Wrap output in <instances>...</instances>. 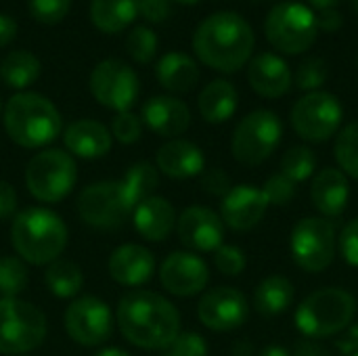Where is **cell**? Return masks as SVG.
<instances>
[{"label":"cell","mask_w":358,"mask_h":356,"mask_svg":"<svg viewBox=\"0 0 358 356\" xmlns=\"http://www.w3.org/2000/svg\"><path fill=\"white\" fill-rule=\"evenodd\" d=\"M117 329L136 348L166 350L180 336V313L168 298L134 290L117 304Z\"/></svg>","instance_id":"cell-1"},{"label":"cell","mask_w":358,"mask_h":356,"mask_svg":"<svg viewBox=\"0 0 358 356\" xmlns=\"http://www.w3.org/2000/svg\"><path fill=\"white\" fill-rule=\"evenodd\" d=\"M256 36L248 19L235 10H220L203 19L193 34L197 59L222 73L239 71L254 52Z\"/></svg>","instance_id":"cell-2"},{"label":"cell","mask_w":358,"mask_h":356,"mask_svg":"<svg viewBox=\"0 0 358 356\" xmlns=\"http://www.w3.org/2000/svg\"><path fill=\"white\" fill-rule=\"evenodd\" d=\"M67 241V225L48 208H25L10 222V245L27 264L48 266L61 258Z\"/></svg>","instance_id":"cell-3"},{"label":"cell","mask_w":358,"mask_h":356,"mask_svg":"<svg viewBox=\"0 0 358 356\" xmlns=\"http://www.w3.org/2000/svg\"><path fill=\"white\" fill-rule=\"evenodd\" d=\"M2 118L8 138L23 149L46 147L63 132L59 109L38 92L23 90L13 94L2 109Z\"/></svg>","instance_id":"cell-4"},{"label":"cell","mask_w":358,"mask_h":356,"mask_svg":"<svg viewBox=\"0 0 358 356\" xmlns=\"http://www.w3.org/2000/svg\"><path fill=\"white\" fill-rule=\"evenodd\" d=\"M357 315V300L350 292L325 287L308 298L296 311V327L306 338H331L350 327Z\"/></svg>","instance_id":"cell-5"},{"label":"cell","mask_w":358,"mask_h":356,"mask_svg":"<svg viewBox=\"0 0 358 356\" xmlns=\"http://www.w3.org/2000/svg\"><path fill=\"white\" fill-rule=\"evenodd\" d=\"M25 187L42 204L63 201L78 183L76 159L61 149H42L25 166Z\"/></svg>","instance_id":"cell-6"},{"label":"cell","mask_w":358,"mask_h":356,"mask_svg":"<svg viewBox=\"0 0 358 356\" xmlns=\"http://www.w3.org/2000/svg\"><path fill=\"white\" fill-rule=\"evenodd\" d=\"M266 40L283 55H302L306 52L317 36V15L302 2L287 0L271 8L264 21Z\"/></svg>","instance_id":"cell-7"},{"label":"cell","mask_w":358,"mask_h":356,"mask_svg":"<svg viewBox=\"0 0 358 356\" xmlns=\"http://www.w3.org/2000/svg\"><path fill=\"white\" fill-rule=\"evenodd\" d=\"M46 338L44 313L19 298H0V355L36 350Z\"/></svg>","instance_id":"cell-8"},{"label":"cell","mask_w":358,"mask_h":356,"mask_svg":"<svg viewBox=\"0 0 358 356\" xmlns=\"http://www.w3.org/2000/svg\"><path fill=\"white\" fill-rule=\"evenodd\" d=\"M283 136L281 118L271 109H256L248 113L235 128L231 151L233 157L243 166H260L264 164L275 149L279 147Z\"/></svg>","instance_id":"cell-9"},{"label":"cell","mask_w":358,"mask_h":356,"mask_svg":"<svg viewBox=\"0 0 358 356\" xmlns=\"http://www.w3.org/2000/svg\"><path fill=\"white\" fill-rule=\"evenodd\" d=\"M338 237L331 220L308 216L292 229L289 252L294 262L306 273H323L336 258Z\"/></svg>","instance_id":"cell-10"},{"label":"cell","mask_w":358,"mask_h":356,"mask_svg":"<svg viewBox=\"0 0 358 356\" xmlns=\"http://www.w3.org/2000/svg\"><path fill=\"white\" fill-rule=\"evenodd\" d=\"M344 107L340 99L325 90H315L296 101L292 109V126L296 134L310 143L329 141L342 126Z\"/></svg>","instance_id":"cell-11"},{"label":"cell","mask_w":358,"mask_h":356,"mask_svg":"<svg viewBox=\"0 0 358 356\" xmlns=\"http://www.w3.org/2000/svg\"><path fill=\"white\" fill-rule=\"evenodd\" d=\"M138 76L124 61L105 59L96 63L90 73V92L94 101L115 113L130 111V107L138 99Z\"/></svg>","instance_id":"cell-12"},{"label":"cell","mask_w":358,"mask_h":356,"mask_svg":"<svg viewBox=\"0 0 358 356\" xmlns=\"http://www.w3.org/2000/svg\"><path fill=\"white\" fill-rule=\"evenodd\" d=\"M63 327L76 344L86 348L101 346L113 334V313L105 300L80 296L65 308Z\"/></svg>","instance_id":"cell-13"},{"label":"cell","mask_w":358,"mask_h":356,"mask_svg":"<svg viewBox=\"0 0 358 356\" xmlns=\"http://www.w3.org/2000/svg\"><path fill=\"white\" fill-rule=\"evenodd\" d=\"M76 208L82 222L103 231H113L124 227V222L132 214L120 195L117 180H99L88 185L78 195Z\"/></svg>","instance_id":"cell-14"},{"label":"cell","mask_w":358,"mask_h":356,"mask_svg":"<svg viewBox=\"0 0 358 356\" xmlns=\"http://www.w3.org/2000/svg\"><path fill=\"white\" fill-rule=\"evenodd\" d=\"M197 317L212 332H233L250 317L248 298L235 287H214L201 296Z\"/></svg>","instance_id":"cell-15"},{"label":"cell","mask_w":358,"mask_h":356,"mask_svg":"<svg viewBox=\"0 0 358 356\" xmlns=\"http://www.w3.org/2000/svg\"><path fill=\"white\" fill-rule=\"evenodd\" d=\"M210 281L208 264L193 252H172L159 266L162 287L178 298H191L206 290Z\"/></svg>","instance_id":"cell-16"},{"label":"cell","mask_w":358,"mask_h":356,"mask_svg":"<svg viewBox=\"0 0 358 356\" xmlns=\"http://www.w3.org/2000/svg\"><path fill=\"white\" fill-rule=\"evenodd\" d=\"M176 233L191 252H216L224 239V222L214 210L191 206L176 218Z\"/></svg>","instance_id":"cell-17"},{"label":"cell","mask_w":358,"mask_h":356,"mask_svg":"<svg viewBox=\"0 0 358 356\" xmlns=\"http://www.w3.org/2000/svg\"><path fill=\"white\" fill-rule=\"evenodd\" d=\"M266 210H268V201L262 189L254 185H237L231 187V191L222 197L220 218L224 227L237 233H245L260 225Z\"/></svg>","instance_id":"cell-18"},{"label":"cell","mask_w":358,"mask_h":356,"mask_svg":"<svg viewBox=\"0 0 358 356\" xmlns=\"http://www.w3.org/2000/svg\"><path fill=\"white\" fill-rule=\"evenodd\" d=\"M109 277L124 287H141L155 275V256L138 243H124L115 248L107 262Z\"/></svg>","instance_id":"cell-19"},{"label":"cell","mask_w":358,"mask_h":356,"mask_svg":"<svg viewBox=\"0 0 358 356\" xmlns=\"http://www.w3.org/2000/svg\"><path fill=\"white\" fill-rule=\"evenodd\" d=\"M143 124L164 138H178L191 126V111L187 103L170 94H157L145 101L143 105Z\"/></svg>","instance_id":"cell-20"},{"label":"cell","mask_w":358,"mask_h":356,"mask_svg":"<svg viewBox=\"0 0 358 356\" xmlns=\"http://www.w3.org/2000/svg\"><path fill=\"white\" fill-rule=\"evenodd\" d=\"M248 80L254 92L264 99H279L289 92L294 73L287 61L275 52H260L250 61Z\"/></svg>","instance_id":"cell-21"},{"label":"cell","mask_w":358,"mask_h":356,"mask_svg":"<svg viewBox=\"0 0 358 356\" xmlns=\"http://www.w3.org/2000/svg\"><path fill=\"white\" fill-rule=\"evenodd\" d=\"M155 168L168 178L185 180V178L201 176V172L206 170V155L191 141L170 138L157 149Z\"/></svg>","instance_id":"cell-22"},{"label":"cell","mask_w":358,"mask_h":356,"mask_svg":"<svg viewBox=\"0 0 358 356\" xmlns=\"http://www.w3.org/2000/svg\"><path fill=\"white\" fill-rule=\"evenodd\" d=\"M63 143L71 157L99 159L111 151V130L96 120H76L63 130Z\"/></svg>","instance_id":"cell-23"},{"label":"cell","mask_w":358,"mask_h":356,"mask_svg":"<svg viewBox=\"0 0 358 356\" xmlns=\"http://www.w3.org/2000/svg\"><path fill=\"white\" fill-rule=\"evenodd\" d=\"M132 222L145 241L159 243L176 229V212L166 197L151 195L132 210Z\"/></svg>","instance_id":"cell-24"},{"label":"cell","mask_w":358,"mask_h":356,"mask_svg":"<svg viewBox=\"0 0 358 356\" xmlns=\"http://www.w3.org/2000/svg\"><path fill=\"white\" fill-rule=\"evenodd\" d=\"M310 199L323 218H338L344 214L350 199V185L340 168H325L315 174L310 185Z\"/></svg>","instance_id":"cell-25"},{"label":"cell","mask_w":358,"mask_h":356,"mask_svg":"<svg viewBox=\"0 0 358 356\" xmlns=\"http://www.w3.org/2000/svg\"><path fill=\"white\" fill-rule=\"evenodd\" d=\"M157 82L168 92H189L199 82V65L187 52H166L155 67Z\"/></svg>","instance_id":"cell-26"},{"label":"cell","mask_w":358,"mask_h":356,"mask_svg":"<svg viewBox=\"0 0 358 356\" xmlns=\"http://www.w3.org/2000/svg\"><path fill=\"white\" fill-rule=\"evenodd\" d=\"M237 105H239V94L233 82L229 80L210 82L197 99V109L208 124L229 122L235 115Z\"/></svg>","instance_id":"cell-27"},{"label":"cell","mask_w":358,"mask_h":356,"mask_svg":"<svg viewBox=\"0 0 358 356\" xmlns=\"http://www.w3.org/2000/svg\"><path fill=\"white\" fill-rule=\"evenodd\" d=\"M296 298L294 283L283 275H271L258 283L254 292V308L258 315L273 319L283 315Z\"/></svg>","instance_id":"cell-28"},{"label":"cell","mask_w":358,"mask_h":356,"mask_svg":"<svg viewBox=\"0 0 358 356\" xmlns=\"http://www.w3.org/2000/svg\"><path fill=\"white\" fill-rule=\"evenodd\" d=\"M159 187V170L151 162H136L132 164L124 178L117 180L120 195L126 204V208L132 212L141 201L151 197L155 189Z\"/></svg>","instance_id":"cell-29"},{"label":"cell","mask_w":358,"mask_h":356,"mask_svg":"<svg viewBox=\"0 0 358 356\" xmlns=\"http://www.w3.org/2000/svg\"><path fill=\"white\" fill-rule=\"evenodd\" d=\"M138 17V0H92L90 21L99 31L120 34Z\"/></svg>","instance_id":"cell-30"},{"label":"cell","mask_w":358,"mask_h":356,"mask_svg":"<svg viewBox=\"0 0 358 356\" xmlns=\"http://www.w3.org/2000/svg\"><path fill=\"white\" fill-rule=\"evenodd\" d=\"M40 61L27 50H13L0 61V80L15 90L31 86L40 78Z\"/></svg>","instance_id":"cell-31"},{"label":"cell","mask_w":358,"mask_h":356,"mask_svg":"<svg viewBox=\"0 0 358 356\" xmlns=\"http://www.w3.org/2000/svg\"><path fill=\"white\" fill-rule=\"evenodd\" d=\"M44 285L57 298H76L84 287V273L71 260H55L44 271Z\"/></svg>","instance_id":"cell-32"},{"label":"cell","mask_w":358,"mask_h":356,"mask_svg":"<svg viewBox=\"0 0 358 356\" xmlns=\"http://www.w3.org/2000/svg\"><path fill=\"white\" fill-rule=\"evenodd\" d=\"M315 170H317V155L310 147L304 145H296L287 149V153L281 159V174L294 180L296 185L308 180L315 174Z\"/></svg>","instance_id":"cell-33"},{"label":"cell","mask_w":358,"mask_h":356,"mask_svg":"<svg viewBox=\"0 0 358 356\" xmlns=\"http://www.w3.org/2000/svg\"><path fill=\"white\" fill-rule=\"evenodd\" d=\"M29 283L27 266L19 256H2L0 258V296L17 298L25 292Z\"/></svg>","instance_id":"cell-34"},{"label":"cell","mask_w":358,"mask_h":356,"mask_svg":"<svg viewBox=\"0 0 358 356\" xmlns=\"http://www.w3.org/2000/svg\"><path fill=\"white\" fill-rule=\"evenodd\" d=\"M336 159L344 174L358 178V120L350 122L336 141Z\"/></svg>","instance_id":"cell-35"},{"label":"cell","mask_w":358,"mask_h":356,"mask_svg":"<svg viewBox=\"0 0 358 356\" xmlns=\"http://www.w3.org/2000/svg\"><path fill=\"white\" fill-rule=\"evenodd\" d=\"M126 50L136 63L141 65L151 63L157 52V34L147 25L132 27V31L126 38Z\"/></svg>","instance_id":"cell-36"},{"label":"cell","mask_w":358,"mask_h":356,"mask_svg":"<svg viewBox=\"0 0 358 356\" xmlns=\"http://www.w3.org/2000/svg\"><path fill=\"white\" fill-rule=\"evenodd\" d=\"M327 76H329V67H327L325 59L308 57L296 69V86L300 90L315 92V90H319L327 82Z\"/></svg>","instance_id":"cell-37"},{"label":"cell","mask_w":358,"mask_h":356,"mask_svg":"<svg viewBox=\"0 0 358 356\" xmlns=\"http://www.w3.org/2000/svg\"><path fill=\"white\" fill-rule=\"evenodd\" d=\"M71 8V0H27L29 15L42 25L61 23Z\"/></svg>","instance_id":"cell-38"},{"label":"cell","mask_w":358,"mask_h":356,"mask_svg":"<svg viewBox=\"0 0 358 356\" xmlns=\"http://www.w3.org/2000/svg\"><path fill=\"white\" fill-rule=\"evenodd\" d=\"M111 136L122 145L138 143L143 136V120L132 111L115 113L111 120Z\"/></svg>","instance_id":"cell-39"},{"label":"cell","mask_w":358,"mask_h":356,"mask_svg":"<svg viewBox=\"0 0 358 356\" xmlns=\"http://www.w3.org/2000/svg\"><path fill=\"white\" fill-rule=\"evenodd\" d=\"M214 264H216V269H218L222 275H227V277H237V275H241V273L245 271L248 258H245V254H243L241 248H237V245H224V243H222V245L214 252Z\"/></svg>","instance_id":"cell-40"},{"label":"cell","mask_w":358,"mask_h":356,"mask_svg":"<svg viewBox=\"0 0 358 356\" xmlns=\"http://www.w3.org/2000/svg\"><path fill=\"white\" fill-rule=\"evenodd\" d=\"M262 193L268 201V206H287L294 197H296V183L289 180L287 176L283 174H273L264 187H262Z\"/></svg>","instance_id":"cell-41"},{"label":"cell","mask_w":358,"mask_h":356,"mask_svg":"<svg viewBox=\"0 0 358 356\" xmlns=\"http://www.w3.org/2000/svg\"><path fill=\"white\" fill-rule=\"evenodd\" d=\"M162 356H208V342L197 332L180 334Z\"/></svg>","instance_id":"cell-42"},{"label":"cell","mask_w":358,"mask_h":356,"mask_svg":"<svg viewBox=\"0 0 358 356\" xmlns=\"http://www.w3.org/2000/svg\"><path fill=\"white\" fill-rule=\"evenodd\" d=\"M338 248H340V254L342 258L350 264L358 269V218L350 220L342 235L338 237Z\"/></svg>","instance_id":"cell-43"},{"label":"cell","mask_w":358,"mask_h":356,"mask_svg":"<svg viewBox=\"0 0 358 356\" xmlns=\"http://www.w3.org/2000/svg\"><path fill=\"white\" fill-rule=\"evenodd\" d=\"M201 189L214 197H224L231 191V178L222 168H210L201 172Z\"/></svg>","instance_id":"cell-44"},{"label":"cell","mask_w":358,"mask_h":356,"mask_svg":"<svg viewBox=\"0 0 358 356\" xmlns=\"http://www.w3.org/2000/svg\"><path fill=\"white\" fill-rule=\"evenodd\" d=\"M170 0H138V15L151 23H162L170 17Z\"/></svg>","instance_id":"cell-45"},{"label":"cell","mask_w":358,"mask_h":356,"mask_svg":"<svg viewBox=\"0 0 358 356\" xmlns=\"http://www.w3.org/2000/svg\"><path fill=\"white\" fill-rule=\"evenodd\" d=\"M17 191L10 183L0 180V220H8L15 218L17 214Z\"/></svg>","instance_id":"cell-46"},{"label":"cell","mask_w":358,"mask_h":356,"mask_svg":"<svg viewBox=\"0 0 358 356\" xmlns=\"http://www.w3.org/2000/svg\"><path fill=\"white\" fill-rule=\"evenodd\" d=\"M342 23H344V19H342V15H340L338 8H327V10H321V13L317 15V25H319V29H323V31H327V34L338 31V29L342 27Z\"/></svg>","instance_id":"cell-47"},{"label":"cell","mask_w":358,"mask_h":356,"mask_svg":"<svg viewBox=\"0 0 358 356\" xmlns=\"http://www.w3.org/2000/svg\"><path fill=\"white\" fill-rule=\"evenodd\" d=\"M17 38V21L0 13V46L10 44Z\"/></svg>","instance_id":"cell-48"},{"label":"cell","mask_w":358,"mask_h":356,"mask_svg":"<svg viewBox=\"0 0 358 356\" xmlns=\"http://www.w3.org/2000/svg\"><path fill=\"white\" fill-rule=\"evenodd\" d=\"M258 356H292V353L283 346H266Z\"/></svg>","instance_id":"cell-49"},{"label":"cell","mask_w":358,"mask_h":356,"mask_svg":"<svg viewBox=\"0 0 358 356\" xmlns=\"http://www.w3.org/2000/svg\"><path fill=\"white\" fill-rule=\"evenodd\" d=\"M308 2L321 13V10H327V8H336V4H338L340 0H308Z\"/></svg>","instance_id":"cell-50"},{"label":"cell","mask_w":358,"mask_h":356,"mask_svg":"<svg viewBox=\"0 0 358 356\" xmlns=\"http://www.w3.org/2000/svg\"><path fill=\"white\" fill-rule=\"evenodd\" d=\"M298 356H327L321 348H315V346H302L298 350Z\"/></svg>","instance_id":"cell-51"},{"label":"cell","mask_w":358,"mask_h":356,"mask_svg":"<svg viewBox=\"0 0 358 356\" xmlns=\"http://www.w3.org/2000/svg\"><path fill=\"white\" fill-rule=\"evenodd\" d=\"M94 356H132L128 355L126 350H122V348H103V350H99Z\"/></svg>","instance_id":"cell-52"},{"label":"cell","mask_w":358,"mask_h":356,"mask_svg":"<svg viewBox=\"0 0 358 356\" xmlns=\"http://www.w3.org/2000/svg\"><path fill=\"white\" fill-rule=\"evenodd\" d=\"M176 2H180V4H197L201 0H176Z\"/></svg>","instance_id":"cell-53"},{"label":"cell","mask_w":358,"mask_h":356,"mask_svg":"<svg viewBox=\"0 0 358 356\" xmlns=\"http://www.w3.org/2000/svg\"><path fill=\"white\" fill-rule=\"evenodd\" d=\"M348 356H358V348H355V350H352Z\"/></svg>","instance_id":"cell-54"},{"label":"cell","mask_w":358,"mask_h":356,"mask_svg":"<svg viewBox=\"0 0 358 356\" xmlns=\"http://www.w3.org/2000/svg\"><path fill=\"white\" fill-rule=\"evenodd\" d=\"M352 2H355V8H357V10H358V0H352Z\"/></svg>","instance_id":"cell-55"},{"label":"cell","mask_w":358,"mask_h":356,"mask_svg":"<svg viewBox=\"0 0 358 356\" xmlns=\"http://www.w3.org/2000/svg\"><path fill=\"white\" fill-rule=\"evenodd\" d=\"M0 113H2V101H0Z\"/></svg>","instance_id":"cell-56"}]
</instances>
